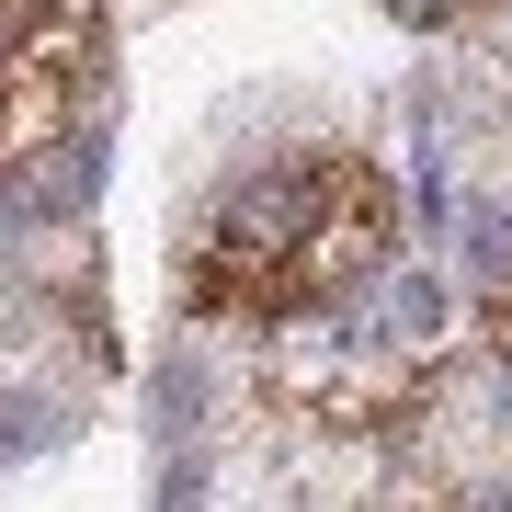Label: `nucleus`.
<instances>
[{"instance_id": "1", "label": "nucleus", "mask_w": 512, "mask_h": 512, "mask_svg": "<svg viewBox=\"0 0 512 512\" xmlns=\"http://www.w3.org/2000/svg\"><path fill=\"white\" fill-rule=\"evenodd\" d=\"M387 239H399V194L365 160L251 171L217 205V228L194 239V308L205 319H308L365 274H387Z\"/></svg>"}, {"instance_id": "2", "label": "nucleus", "mask_w": 512, "mask_h": 512, "mask_svg": "<svg viewBox=\"0 0 512 512\" xmlns=\"http://www.w3.org/2000/svg\"><path fill=\"white\" fill-rule=\"evenodd\" d=\"M103 0H0V183H92L103 160Z\"/></svg>"}, {"instance_id": "3", "label": "nucleus", "mask_w": 512, "mask_h": 512, "mask_svg": "<svg viewBox=\"0 0 512 512\" xmlns=\"http://www.w3.org/2000/svg\"><path fill=\"white\" fill-rule=\"evenodd\" d=\"M433 330H444V285L433 274H365L353 296L296 319L285 387L308 410H330V421H376L387 399H410V365L433 353Z\"/></svg>"}, {"instance_id": "4", "label": "nucleus", "mask_w": 512, "mask_h": 512, "mask_svg": "<svg viewBox=\"0 0 512 512\" xmlns=\"http://www.w3.org/2000/svg\"><path fill=\"white\" fill-rule=\"evenodd\" d=\"M467 262H478L490 285H512V217H501V205H478V217H467Z\"/></svg>"}, {"instance_id": "5", "label": "nucleus", "mask_w": 512, "mask_h": 512, "mask_svg": "<svg viewBox=\"0 0 512 512\" xmlns=\"http://www.w3.org/2000/svg\"><path fill=\"white\" fill-rule=\"evenodd\" d=\"M490 399H501V421H512V319L490 330Z\"/></svg>"}, {"instance_id": "6", "label": "nucleus", "mask_w": 512, "mask_h": 512, "mask_svg": "<svg viewBox=\"0 0 512 512\" xmlns=\"http://www.w3.org/2000/svg\"><path fill=\"white\" fill-rule=\"evenodd\" d=\"M399 23H456V12H478V0H387Z\"/></svg>"}]
</instances>
